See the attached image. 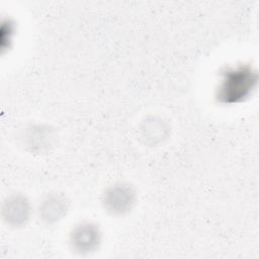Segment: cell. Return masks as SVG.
I'll return each instance as SVG.
<instances>
[{"mask_svg":"<svg viewBox=\"0 0 259 259\" xmlns=\"http://www.w3.org/2000/svg\"><path fill=\"white\" fill-rule=\"evenodd\" d=\"M258 85L256 69L247 63L228 65L219 72L214 99L221 105H236L247 101Z\"/></svg>","mask_w":259,"mask_h":259,"instance_id":"obj_1","label":"cell"},{"mask_svg":"<svg viewBox=\"0 0 259 259\" xmlns=\"http://www.w3.org/2000/svg\"><path fill=\"white\" fill-rule=\"evenodd\" d=\"M169 130V124L161 117L148 116L140 126V138L146 145L155 147L168 138Z\"/></svg>","mask_w":259,"mask_h":259,"instance_id":"obj_6","label":"cell"},{"mask_svg":"<svg viewBox=\"0 0 259 259\" xmlns=\"http://www.w3.org/2000/svg\"><path fill=\"white\" fill-rule=\"evenodd\" d=\"M24 138L25 145L30 152L42 154L53 146L55 135L49 125L36 124L27 128Z\"/></svg>","mask_w":259,"mask_h":259,"instance_id":"obj_7","label":"cell"},{"mask_svg":"<svg viewBox=\"0 0 259 259\" xmlns=\"http://www.w3.org/2000/svg\"><path fill=\"white\" fill-rule=\"evenodd\" d=\"M102 241L99 226L91 221H83L75 225L69 235L72 250L79 255H89L95 252Z\"/></svg>","mask_w":259,"mask_h":259,"instance_id":"obj_3","label":"cell"},{"mask_svg":"<svg viewBox=\"0 0 259 259\" xmlns=\"http://www.w3.org/2000/svg\"><path fill=\"white\" fill-rule=\"evenodd\" d=\"M32 213L28 198L20 193L7 196L1 206L3 221L11 228H21L27 224Z\"/></svg>","mask_w":259,"mask_h":259,"instance_id":"obj_4","label":"cell"},{"mask_svg":"<svg viewBox=\"0 0 259 259\" xmlns=\"http://www.w3.org/2000/svg\"><path fill=\"white\" fill-rule=\"evenodd\" d=\"M70 202L67 196L60 192H50L42 197L37 206V215L46 225L61 222L68 213Z\"/></svg>","mask_w":259,"mask_h":259,"instance_id":"obj_5","label":"cell"},{"mask_svg":"<svg viewBox=\"0 0 259 259\" xmlns=\"http://www.w3.org/2000/svg\"><path fill=\"white\" fill-rule=\"evenodd\" d=\"M136 199V191L131 184L115 182L104 189L101 195V204L109 214L124 215L133 209Z\"/></svg>","mask_w":259,"mask_h":259,"instance_id":"obj_2","label":"cell"}]
</instances>
